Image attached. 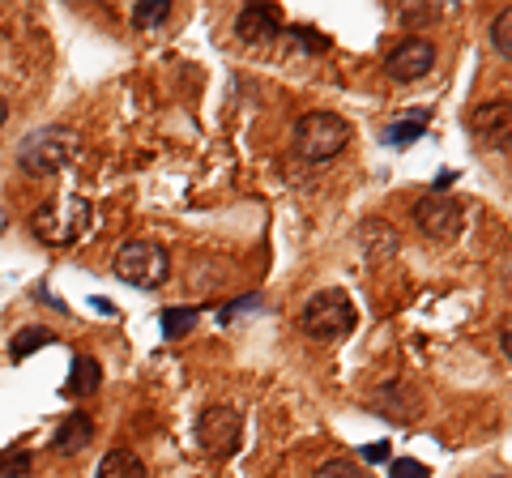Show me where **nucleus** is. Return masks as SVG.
Masks as SVG:
<instances>
[{"mask_svg": "<svg viewBox=\"0 0 512 478\" xmlns=\"http://www.w3.org/2000/svg\"><path fill=\"white\" fill-rule=\"evenodd\" d=\"M316 478H367L355 461H346V457H333V461H325V466L316 470Z\"/></svg>", "mask_w": 512, "mask_h": 478, "instance_id": "nucleus-22", "label": "nucleus"}, {"mask_svg": "<svg viewBox=\"0 0 512 478\" xmlns=\"http://www.w3.org/2000/svg\"><path fill=\"white\" fill-rule=\"evenodd\" d=\"M427 133V120L423 116H406V120H393L389 129H384V146H393V150H406V146H414Z\"/></svg>", "mask_w": 512, "mask_h": 478, "instance_id": "nucleus-16", "label": "nucleus"}, {"mask_svg": "<svg viewBox=\"0 0 512 478\" xmlns=\"http://www.w3.org/2000/svg\"><path fill=\"white\" fill-rule=\"evenodd\" d=\"M30 470H35V453L30 449H0V478H26Z\"/></svg>", "mask_w": 512, "mask_h": 478, "instance_id": "nucleus-18", "label": "nucleus"}, {"mask_svg": "<svg viewBox=\"0 0 512 478\" xmlns=\"http://www.w3.org/2000/svg\"><path fill=\"white\" fill-rule=\"evenodd\" d=\"M491 478H508V474H491Z\"/></svg>", "mask_w": 512, "mask_h": 478, "instance_id": "nucleus-28", "label": "nucleus"}, {"mask_svg": "<svg viewBox=\"0 0 512 478\" xmlns=\"http://www.w3.org/2000/svg\"><path fill=\"white\" fill-rule=\"evenodd\" d=\"M90 304H94V312H103V316H116V308H111V299H103V295H94Z\"/></svg>", "mask_w": 512, "mask_h": 478, "instance_id": "nucleus-25", "label": "nucleus"}, {"mask_svg": "<svg viewBox=\"0 0 512 478\" xmlns=\"http://www.w3.org/2000/svg\"><path fill=\"white\" fill-rule=\"evenodd\" d=\"M282 9L278 5H244L239 9V18H235V35L239 43H269V39H278L282 35Z\"/></svg>", "mask_w": 512, "mask_h": 478, "instance_id": "nucleus-10", "label": "nucleus"}, {"mask_svg": "<svg viewBox=\"0 0 512 478\" xmlns=\"http://www.w3.org/2000/svg\"><path fill=\"white\" fill-rule=\"evenodd\" d=\"M30 227L43 244H73V239H82V231L90 227V201L82 197H60V201H43L35 218H30Z\"/></svg>", "mask_w": 512, "mask_h": 478, "instance_id": "nucleus-5", "label": "nucleus"}, {"mask_svg": "<svg viewBox=\"0 0 512 478\" xmlns=\"http://www.w3.org/2000/svg\"><path fill=\"white\" fill-rule=\"evenodd\" d=\"M60 338L47 325H26V329H18V338L9 342V359L13 363H26L30 355H39V350H47V346H56Z\"/></svg>", "mask_w": 512, "mask_h": 478, "instance_id": "nucleus-14", "label": "nucleus"}, {"mask_svg": "<svg viewBox=\"0 0 512 478\" xmlns=\"http://www.w3.org/2000/svg\"><path fill=\"white\" fill-rule=\"evenodd\" d=\"M291 133V146L303 163H329L350 146V124L338 111H303Z\"/></svg>", "mask_w": 512, "mask_h": 478, "instance_id": "nucleus-1", "label": "nucleus"}, {"mask_svg": "<svg viewBox=\"0 0 512 478\" xmlns=\"http://www.w3.org/2000/svg\"><path fill=\"white\" fill-rule=\"evenodd\" d=\"M0 231H5V210H0Z\"/></svg>", "mask_w": 512, "mask_h": 478, "instance_id": "nucleus-27", "label": "nucleus"}, {"mask_svg": "<svg viewBox=\"0 0 512 478\" xmlns=\"http://www.w3.org/2000/svg\"><path fill=\"white\" fill-rule=\"evenodd\" d=\"M94 478H146V461L133 449H111V453H103Z\"/></svg>", "mask_w": 512, "mask_h": 478, "instance_id": "nucleus-15", "label": "nucleus"}, {"mask_svg": "<svg viewBox=\"0 0 512 478\" xmlns=\"http://www.w3.org/2000/svg\"><path fill=\"white\" fill-rule=\"evenodd\" d=\"M461 222H466V214H461V201L453 197H440V193H427L423 201H414V227H419L427 239H453L461 231Z\"/></svg>", "mask_w": 512, "mask_h": 478, "instance_id": "nucleus-7", "label": "nucleus"}, {"mask_svg": "<svg viewBox=\"0 0 512 478\" xmlns=\"http://www.w3.org/2000/svg\"><path fill=\"white\" fill-rule=\"evenodd\" d=\"M355 321H359V312H355V304H350V295L338 291V286L316 291L308 304H303V312H299V329L308 333V338H316V342L346 338V333L355 329Z\"/></svg>", "mask_w": 512, "mask_h": 478, "instance_id": "nucleus-4", "label": "nucleus"}, {"mask_svg": "<svg viewBox=\"0 0 512 478\" xmlns=\"http://www.w3.org/2000/svg\"><path fill=\"white\" fill-rule=\"evenodd\" d=\"M99 385H103L99 359L77 355V359H73V368H69V380H64V393H69V397H90V393H99Z\"/></svg>", "mask_w": 512, "mask_h": 478, "instance_id": "nucleus-13", "label": "nucleus"}, {"mask_svg": "<svg viewBox=\"0 0 512 478\" xmlns=\"http://www.w3.org/2000/svg\"><path fill=\"white\" fill-rule=\"evenodd\" d=\"M512 9H500V18L491 22V47H495V56L508 60L512 56Z\"/></svg>", "mask_w": 512, "mask_h": 478, "instance_id": "nucleus-20", "label": "nucleus"}, {"mask_svg": "<svg viewBox=\"0 0 512 478\" xmlns=\"http://www.w3.org/2000/svg\"><path fill=\"white\" fill-rule=\"evenodd\" d=\"M389 474L393 478H431V470L423 466V461H414V457H393L389 461Z\"/></svg>", "mask_w": 512, "mask_h": 478, "instance_id": "nucleus-23", "label": "nucleus"}, {"mask_svg": "<svg viewBox=\"0 0 512 478\" xmlns=\"http://www.w3.org/2000/svg\"><path fill=\"white\" fill-rule=\"evenodd\" d=\"M359 457L367 461V466H380V461H389V444H367Z\"/></svg>", "mask_w": 512, "mask_h": 478, "instance_id": "nucleus-24", "label": "nucleus"}, {"mask_svg": "<svg viewBox=\"0 0 512 478\" xmlns=\"http://www.w3.org/2000/svg\"><path fill=\"white\" fill-rule=\"evenodd\" d=\"M261 304H265V299H261V295H239V299H235V304H227V308H222V312H218V325H231V321H235V316L261 312Z\"/></svg>", "mask_w": 512, "mask_h": 478, "instance_id": "nucleus-21", "label": "nucleus"}, {"mask_svg": "<svg viewBox=\"0 0 512 478\" xmlns=\"http://www.w3.org/2000/svg\"><path fill=\"white\" fill-rule=\"evenodd\" d=\"M171 5H167V0H158V5H150V0H146V5H133V26L137 30H158V26H163L167 18H171Z\"/></svg>", "mask_w": 512, "mask_h": 478, "instance_id": "nucleus-19", "label": "nucleus"}, {"mask_svg": "<svg viewBox=\"0 0 512 478\" xmlns=\"http://www.w3.org/2000/svg\"><path fill=\"white\" fill-rule=\"evenodd\" d=\"M244 440V410L231 402H214L197 414V444L210 457H231Z\"/></svg>", "mask_w": 512, "mask_h": 478, "instance_id": "nucleus-6", "label": "nucleus"}, {"mask_svg": "<svg viewBox=\"0 0 512 478\" xmlns=\"http://www.w3.org/2000/svg\"><path fill=\"white\" fill-rule=\"evenodd\" d=\"M90 440H94V419L86 410H69L60 419L56 436H52V453L56 457H77V453H86Z\"/></svg>", "mask_w": 512, "mask_h": 478, "instance_id": "nucleus-12", "label": "nucleus"}, {"mask_svg": "<svg viewBox=\"0 0 512 478\" xmlns=\"http://www.w3.org/2000/svg\"><path fill=\"white\" fill-rule=\"evenodd\" d=\"M5 120H9V103L0 99V129H5Z\"/></svg>", "mask_w": 512, "mask_h": 478, "instance_id": "nucleus-26", "label": "nucleus"}, {"mask_svg": "<svg viewBox=\"0 0 512 478\" xmlns=\"http://www.w3.org/2000/svg\"><path fill=\"white\" fill-rule=\"evenodd\" d=\"M111 274L137 286V291H158L171 278V252L154 244V239H128V244H120L116 261H111Z\"/></svg>", "mask_w": 512, "mask_h": 478, "instance_id": "nucleus-3", "label": "nucleus"}, {"mask_svg": "<svg viewBox=\"0 0 512 478\" xmlns=\"http://www.w3.org/2000/svg\"><path fill=\"white\" fill-rule=\"evenodd\" d=\"M77 154V137L64 124H47V129H35L22 146H18V171L30 175V180H47L69 167V158Z\"/></svg>", "mask_w": 512, "mask_h": 478, "instance_id": "nucleus-2", "label": "nucleus"}, {"mask_svg": "<svg viewBox=\"0 0 512 478\" xmlns=\"http://www.w3.org/2000/svg\"><path fill=\"white\" fill-rule=\"evenodd\" d=\"M508 116H512L508 94H500V99H487V103H478L470 111V129H474V137L483 141V146L508 150Z\"/></svg>", "mask_w": 512, "mask_h": 478, "instance_id": "nucleus-9", "label": "nucleus"}, {"mask_svg": "<svg viewBox=\"0 0 512 478\" xmlns=\"http://www.w3.org/2000/svg\"><path fill=\"white\" fill-rule=\"evenodd\" d=\"M384 69H389L393 82H419V77H427L431 69H436V43L431 39L397 43L389 52V60H384Z\"/></svg>", "mask_w": 512, "mask_h": 478, "instance_id": "nucleus-8", "label": "nucleus"}, {"mask_svg": "<svg viewBox=\"0 0 512 478\" xmlns=\"http://www.w3.org/2000/svg\"><path fill=\"white\" fill-rule=\"evenodd\" d=\"M359 248H363L367 265H384V261H393L397 252H402V239H397L393 222L367 218V222H359Z\"/></svg>", "mask_w": 512, "mask_h": 478, "instance_id": "nucleus-11", "label": "nucleus"}, {"mask_svg": "<svg viewBox=\"0 0 512 478\" xmlns=\"http://www.w3.org/2000/svg\"><path fill=\"white\" fill-rule=\"evenodd\" d=\"M158 325H163V338H188L197 329V308H163L158 312Z\"/></svg>", "mask_w": 512, "mask_h": 478, "instance_id": "nucleus-17", "label": "nucleus"}]
</instances>
